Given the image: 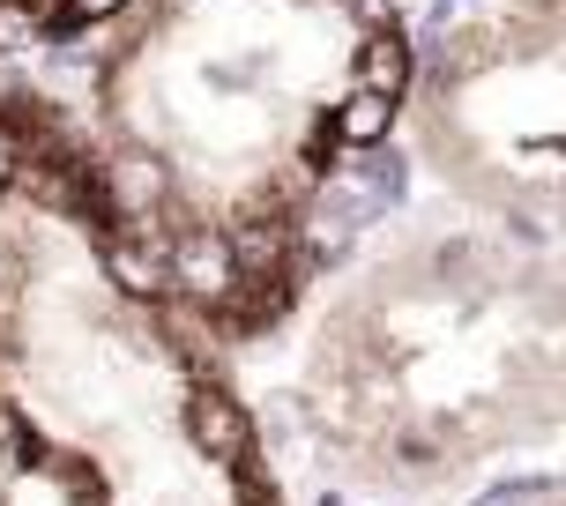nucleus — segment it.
<instances>
[{"label":"nucleus","mask_w":566,"mask_h":506,"mask_svg":"<svg viewBox=\"0 0 566 506\" xmlns=\"http://www.w3.org/2000/svg\"><path fill=\"white\" fill-rule=\"evenodd\" d=\"M410 83L396 0H119L67 127L157 276L254 342L313 298L328 209Z\"/></svg>","instance_id":"obj_1"},{"label":"nucleus","mask_w":566,"mask_h":506,"mask_svg":"<svg viewBox=\"0 0 566 506\" xmlns=\"http://www.w3.org/2000/svg\"><path fill=\"white\" fill-rule=\"evenodd\" d=\"M224 350L127 239L83 135L0 97V462L60 506H283Z\"/></svg>","instance_id":"obj_2"},{"label":"nucleus","mask_w":566,"mask_h":506,"mask_svg":"<svg viewBox=\"0 0 566 506\" xmlns=\"http://www.w3.org/2000/svg\"><path fill=\"white\" fill-rule=\"evenodd\" d=\"M298 418L388 499L566 454V239L462 209L358 253L306 313Z\"/></svg>","instance_id":"obj_3"},{"label":"nucleus","mask_w":566,"mask_h":506,"mask_svg":"<svg viewBox=\"0 0 566 506\" xmlns=\"http://www.w3.org/2000/svg\"><path fill=\"white\" fill-rule=\"evenodd\" d=\"M410 119L470 217L566 239V23L500 8L418 60Z\"/></svg>","instance_id":"obj_4"},{"label":"nucleus","mask_w":566,"mask_h":506,"mask_svg":"<svg viewBox=\"0 0 566 506\" xmlns=\"http://www.w3.org/2000/svg\"><path fill=\"white\" fill-rule=\"evenodd\" d=\"M119 0H0V60L38 45V38H67V30H97Z\"/></svg>","instance_id":"obj_5"},{"label":"nucleus","mask_w":566,"mask_h":506,"mask_svg":"<svg viewBox=\"0 0 566 506\" xmlns=\"http://www.w3.org/2000/svg\"><path fill=\"white\" fill-rule=\"evenodd\" d=\"M492 506H566V484H530V492H507Z\"/></svg>","instance_id":"obj_6"},{"label":"nucleus","mask_w":566,"mask_h":506,"mask_svg":"<svg viewBox=\"0 0 566 506\" xmlns=\"http://www.w3.org/2000/svg\"><path fill=\"white\" fill-rule=\"evenodd\" d=\"M507 8H522V15H552V23H566V0H507Z\"/></svg>","instance_id":"obj_7"}]
</instances>
